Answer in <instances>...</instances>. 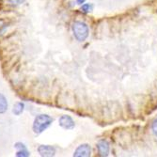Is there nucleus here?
<instances>
[{
	"label": "nucleus",
	"mask_w": 157,
	"mask_h": 157,
	"mask_svg": "<svg viewBox=\"0 0 157 157\" xmlns=\"http://www.w3.org/2000/svg\"><path fill=\"white\" fill-rule=\"evenodd\" d=\"M97 150L100 156H107L109 153V144L106 140H100L97 143Z\"/></svg>",
	"instance_id": "nucleus-6"
},
{
	"label": "nucleus",
	"mask_w": 157,
	"mask_h": 157,
	"mask_svg": "<svg viewBox=\"0 0 157 157\" xmlns=\"http://www.w3.org/2000/svg\"><path fill=\"white\" fill-rule=\"evenodd\" d=\"M14 148L17 150L16 156L17 157H28L30 156V152L27 150L26 146L21 142H17V143L14 144Z\"/></svg>",
	"instance_id": "nucleus-7"
},
{
	"label": "nucleus",
	"mask_w": 157,
	"mask_h": 157,
	"mask_svg": "<svg viewBox=\"0 0 157 157\" xmlns=\"http://www.w3.org/2000/svg\"><path fill=\"white\" fill-rule=\"evenodd\" d=\"M151 129H152V132L153 134L157 136V119H155L152 122V125H151Z\"/></svg>",
	"instance_id": "nucleus-12"
},
{
	"label": "nucleus",
	"mask_w": 157,
	"mask_h": 157,
	"mask_svg": "<svg viewBox=\"0 0 157 157\" xmlns=\"http://www.w3.org/2000/svg\"><path fill=\"white\" fill-rule=\"evenodd\" d=\"M38 152L42 157H51L56 154V149L50 145H40L38 148Z\"/></svg>",
	"instance_id": "nucleus-5"
},
{
	"label": "nucleus",
	"mask_w": 157,
	"mask_h": 157,
	"mask_svg": "<svg viewBox=\"0 0 157 157\" xmlns=\"http://www.w3.org/2000/svg\"><path fill=\"white\" fill-rule=\"evenodd\" d=\"M52 122H53V119L49 115H46V114H40V115H38L35 118V120L33 121L32 129L35 134H37V135L41 134L52 124Z\"/></svg>",
	"instance_id": "nucleus-1"
},
{
	"label": "nucleus",
	"mask_w": 157,
	"mask_h": 157,
	"mask_svg": "<svg viewBox=\"0 0 157 157\" xmlns=\"http://www.w3.org/2000/svg\"><path fill=\"white\" fill-rule=\"evenodd\" d=\"M9 104L7 101V98L2 94L0 93V114H3L8 110Z\"/></svg>",
	"instance_id": "nucleus-9"
},
{
	"label": "nucleus",
	"mask_w": 157,
	"mask_h": 157,
	"mask_svg": "<svg viewBox=\"0 0 157 157\" xmlns=\"http://www.w3.org/2000/svg\"><path fill=\"white\" fill-rule=\"evenodd\" d=\"M91 154V149L89 144L79 145L74 152L75 157H89Z\"/></svg>",
	"instance_id": "nucleus-4"
},
{
	"label": "nucleus",
	"mask_w": 157,
	"mask_h": 157,
	"mask_svg": "<svg viewBox=\"0 0 157 157\" xmlns=\"http://www.w3.org/2000/svg\"><path fill=\"white\" fill-rule=\"evenodd\" d=\"M85 1H86V0H76L77 4H79V5H82L83 3H85Z\"/></svg>",
	"instance_id": "nucleus-13"
},
{
	"label": "nucleus",
	"mask_w": 157,
	"mask_h": 157,
	"mask_svg": "<svg viewBox=\"0 0 157 157\" xmlns=\"http://www.w3.org/2000/svg\"><path fill=\"white\" fill-rule=\"evenodd\" d=\"M72 30L75 38L78 41H84L89 36V26L81 21H75L73 24Z\"/></svg>",
	"instance_id": "nucleus-2"
},
{
	"label": "nucleus",
	"mask_w": 157,
	"mask_h": 157,
	"mask_svg": "<svg viewBox=\"0 0 157 157\" xmlns=\"http://www.w3.org/2000/svg\"><path fill=\"white\" fill-rule=\"evenodd\" d=\"M59 124L60 127H62L63 129H66V130H72L75 126V121L72 119V117H70L68 115L61 116L59 120Z\"/></svg>",
	"instance_id": "nucleus-3"
},
{
	"label": "nucleus",
	"mask_w": 157,
	"mask_h": 157,
	"mask_svg": "<svg viewBox=\"0 0 157 157\" xmlns=\"http://www.w3.org/2000/svg\"><path fill=\"white\" fill-rule=\"evenodd\" d=\"M81 10L85 13H89L92 10V5L90 4H83L81 6Z\"/></svg>",
	"instance_id": "nucleus-10"
},
{
	"label": "nucleus",
	"mask_w": 157,
	"mask_h": 157,
	"mask_svg": "<svg viewBox=\"0 0 157 157\" xmlns=\"http://www.w3.org/2000/svg\"><path fill=\"white\" fill-rule=\"evenodd\" d=\"M25 109V104L22 102H17L14 104L13 108H12V113L16 116H20L21 114L24 112Z\"/></svg>",
	"instance_id": "nucleus-8"
},
{
	"label": "nucleus",
	"mask_w": 157,
	"mask_h": 157,
	"mask_svg": "<svg viewBox=\"0 0 157 157\" xmlns=\"http://www.w3.org/2000/svg\"><path fill=\"white\" fill-rule=\"evenodd\" d=\"M8 1L11 4V5H13V6H18V5H21V4H23L25 0H8Z\"/></svg>",
	"instance_id": "nucleus-11"
}]
</instances>
